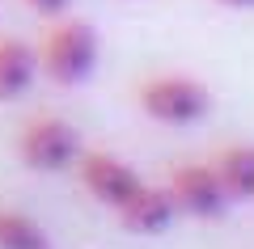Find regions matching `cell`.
I'll return each mask as SVG.
<instances>
[{"mask_svg":"<svg viewBox=\"0 0 254 249\" xmlns=\"http://www.w3.org/2000/svg\"><path fill=\"white\" fill-rule=\"evenodd\" d=\"M136 101L153 123H165V127H190V123H203L212 114L208 85L195 76H182V72L148 76L136 89Z\"/></svg>","mask_w":254,"mask_h":249,"instance_id":"7a4b0ae2","label":"cell"},{"mask_svg":"<svg viewBox=\"0 0 254 249\" xmlns=\"http://www.w3.org/2000/svg\"><path fill=\"white\" fill-rule=\"evenodd\" d=\"M17 156L26 169L34 173H64L76 169V156H81V135L72 123H64L55 114H38L21 127L17 135Z\"/></svg>","mask_w":254,"mask_h":249,"instance_id":"3957f363","label":"cell"},{"mask_svg":"<svg viewBox=\"0 0 254 249\" xmlns=\"http://www.w3.org/2000/svg\"><path fill=\"white\" fill-rule=\"evenodd\" d=\"M76 173H81V186L89 190V199L102 203V207H110V211H119L127 199L144 186V178H140L127 160H119L115 152H102V148H89V152L81 148Z\"/></svg>","mask_w":254,"mask_h":249,"instance_id":"277c9868","label":"cell"},{"mask_svg":"<svg viewBox=\"0 0 254 249\" xmlns=\"http://www.w3.org/2000/svg\"><path fill=\"white\" fill-rule=\"evenodd\" d=\"M174 215H178V207H174L170 190L144 182V186L115 211V220L123 224L127 232H136V237H157V232H165L174 224Z\"/></svg>","mask_w":254,"mask_h":249,"instance_id":"8992f818","label":"cell"},{"mask_svg":"<svg viewBox=\"0 0 254 249\" xmlns=\"http://www.w3.org/2000/svg\"><path fill=\"white\" fill-rule=\"evenodd\" d=\"M34 76H38L34 47L13 34H0V101H17L21 93H30Z\"/></svg>","mask_w":254,"mask_h":249,"instance_id":"52a82bcc","label":"cell"},{"mask_svg":"<svg viewBox=\"0 0 254 249\" xmlns=\"http://www.w3.org/2000/svg\"><path fill=\"white\" fill-rule=\"evenodd\" d=\"M220 186H225L229 203H250L254 199V144H229L212 156Z\"/></svg>","mask_w":254,"mask_h":249,"instance_id":"ba28073f","label":"cell"},{"mask_svg":"<svg viewBox=\"0 0 254 249\" xmlns=\"http://www.w3.org/2000/svg\"><path fill=\"white\" fill-rule=\"evenodd\" d=\"M216 4H225V9H254V0H216Z\"/></svg>","mask_w":254,"mask_h":249,"instance_id":"8fae6325","label":"cell"},{"mask_svg":"<svg viewBox=\"0 0 254 249\" xmlns=\"http://www.w3.org/2000/svg\"><path fill=\"white\" fill-rule=\"evenodd\" d=\"M26 9L51 21V17H64V13L72 9V0H26Z\"/></svg>","mask_w":254,"mask_h":249,"instance_id":"30bf717a","label":"cell"},{"mask_svg":"<svg viewBox=\"0 0 254 249\" xmlns=\"http://www.w3.org/2000/svg\"><path fill=\"white\" fill-rule=\"evenodd\" d=\"M0 249H51V237L34 215L0 207Z\"/></svg>","mask_w":254,"mask_h":249,"instance_id":"9c48e42d","label":"cell"},{"mask_svg":"<svg viewBox=\"0 0 254 249\" xmlns=\"http://www.w3.org/2000/svg\"><path fill=\"white\" fill-rule=\"evenodd\" d=\"M165 190H170L178 215H190V220H216L229 207V195L212 169V160L208 165H174Z\"/></svg>","mask_w":254,"mask_h":249,"instance_id":"5b68a950","label":"cell"},{"mask_svg":"<svg viewBox=\"0 0 254 249\" xmlns=\"http://www.w3.org/2000/svg\"><path fill=\"white\" fill-rule=\"evenodd\" d=\"M98 30L89 26V21L81 17H51V26L43 30V38H38L34 55H38V72H43L47 80H55V85H64V89H72V85H85V80L93 76V68H98Z\"/></svg>","mask_w":254,"mask_h":249,"instance_id":"6da1fadb","label":"cell"}]
</instances>
